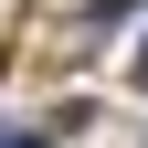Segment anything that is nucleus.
I'll return each instance as SVG.
<instances>
[{"label": "nucleus", "instance_id": "1", "mask_svg": "<svg viewBox=\"0 0 148 148\" xmlns=\"http://www.w3.org/2000/svg\"><path fill=\"white\" fill-rule=\"evenodd\" d=\"M0 148H42V138H11V127H0Z\"/></svg>", "mask_w": 148, "mask_h": 148}, {"label": "nucleus", "instance_id": "2", "mask_svg": "<svg viewBox=\"0 0 148 148\" xmlns=\"http://www.w3.org/2000/svg\"><path fill=\"white\" fill-rule=\"evenodd\" d=\"M95 11H127V0H95Z\"/></svg>", "mask_w": 148, "mask_h": 148}, {"label": "nucleus", "instance_id": "3", "mask_svg": "<svg viewBox=\"0 0 148 148\" xmlns=\"http://www.w3.org/2000/svg\"><path fill=\"white\" fill-rule=\"evenodd\" d=\"M138 85H148V53H138Z\"/></svg>", "mask_w": 148, "mask_h": 148}]
</instances>
